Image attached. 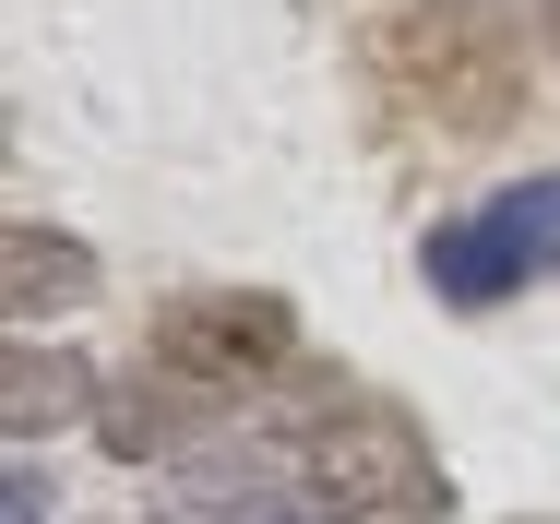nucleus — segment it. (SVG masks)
Segmentation results:
<instances>
[{"label": "nucleus", "instance_id": "423d86ee", "mask_svg": "<svg viewBox=\"0 0 560 524\" xmlns=\"http://www.w3.org/2000/svg\"><path fill=\"white\" fill-rule=\"evenodd\" d=\"M418 275H430V299L442 311H501L513 287H537V263L513 251V226L477 203V214H442L430 238H418Z\"/></svg>", "mask_w": 560, "mask_h": 524}, {"label": "nucleus", "instance_id": "0eeeda50", "mask_svg": "<svg viewBox=\"0 0 560 524\" xmlns=\"http://www.w3.org/2000/svg\"><path fill=\"white\" fill-rule=\"evenodd\" d=\"M84 299H96V251H84L72 226H24V214H12V238H0V311H12V334L84 311Z\"/></svg>", "mask_w": 560, "mask_h": 524}, {"label": "nucleus", "instance_id": "9d476101", "mask_svg": "<svg viewBox=\"0 0 560 524\" xmlns=\"http://www.w3.org/2000/svg\"><path fill=\"white\" fill-rule=\"evenodd\" d=\"M0 524H48V465H36V453L0 465Z\"/></svg>", "mask_w": 560, "mask_h": 524}, {"label": "nucleus", "instance_id": "6e6552de", "mask_svg": "<svg viewBox=\"0 0 560 524\" xmlns=\"http://www.w3.org/2000/svg\"><path fill=\"white\" fill-rule=\"evenodd\" d=\"M108 406V382L72 358V346H36V334H12V370H0V429H12V453L24 441H48V429L96 418Z\"/></svg>", "mask_w": 560, "mask_h": 524}, {"label": "nucleus", "instance_id": "7ed1b4c3", "mask_svg": "<svg viewBox=\"0 0 560 524\" xmlns=\"http://www.w3.org/2000/svg\"><path fill=\"white\" fill-rule=\"evenodd\" d=\"M299 358V311L275 287H179L155 311V370L203 382V394H250Z\"/></svg>", "mask_w": 560, "mask_h": 524}, {"label": "nucleus", "instance_id": "f257e3e1", "mask_svg": "<svg viewBox=\"0 0 560 524\" xmlns=\"http://www.w3.org/2000/svg\"><path fill=\"white\" fill-rule=\"evenodd\" d=\"M262 429L335 489L346 524H394V513H442L453 501V477H442V453L418 441V418L382 406L370 382H311L287 418H262Z\"/></svg>", "mask_w": 560, "mask_h": 524}, {"label": "nucleus", "instance_id": "20e7f679", "mask_svg": "<svg viewBox=\"0 0 560 524\" xmlns=\"http://www.w3.org/2000/svg\"><path fill=\"white\" fill-rule=\"evenodd\" d=\"M167 477H179V513L191 524H346L335 489H323L275 429H215V441L179 453Z\"/></svg>", "mask_w": 560, "mask_h": 524}, {"label": "nucleus", "instance_id": "39448f33", "mask_svg": "<svg viewBox=\"0 0 560 524\" xmlns=\"http://www.w3.org/2000/svg\"><path fill=\"white\" fill-rule=\"evenodd\" d=\"M203 441H215V394L179 382V370L108 382V406H96V453H119V465H179V453H203Z\"/></svg>", "mask_w": 560, "mask_h": 524}, {"label": "nucleus", "instance_id": "f8f14e48", "mask_svg": "<svg viewBox=\"0 0 560 524\" xmlns=\"http://www.w3.org/2000/svg\"><path fill=\"white\" fill-rule=\"evenodd\" d=\"M537 524H549V513H537Z\"/></svg>", "mask_w": 560, "mask_h": 524}, {"label": "nucleus", "instance_id": "f03ea898", "mask_svg": "<svg viewBox=\"0 0 560 524\" xmlns=\"http://www.w3.org/2000/svg\"><path fill=\"white\" fill-rule=\"evenodd\" d=\"M382 72L442 131H513L525 119V60H513L501 0H406L382 36Z\"/></svg>", "mask_w": 560, "mask_h": 524}, {"label": "nucleus", "instance_id": "1a4fd4ad", "mask_svg": "<svg viewBox=\"0 0 560 524\" xmlns=\"http://www.w3.org/2000/svg\"><path fill=\"white\" fill-rule=\"evenodd\" d=\"M489 214L513 226V251H525L537 275H560V167H537V179H513V191H501Z\"/></svg>", "mask_w": 560, "mask_h": 524}, {"label": "nucleus", "instance_id": "9b49d317", "mask_svg": "<svg viewBox=\"0 0 560 524\" xmlns=\"http://www.w3.org/2000/svg\"><path fill=\"white\" fill-rule=\"evenodd\" d=\"M537 36H549V48H560V0H537Z\"/></svg>", "mask_w": 560, "mask_h": 524}]
</instances>
